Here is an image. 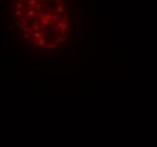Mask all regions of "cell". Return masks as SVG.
<instances>
[{
  "mask_svg": "<svg viewBox=\"0 0 157 147\" xmlns=\"http://www.w3.org/2000/svg\"><path fill=\"white\" fill-rule=\"evenodd\" d=\"M15 17L16 18H19V17H22L23 15H24V10L23 9H15Z\"/></svg>",
  "mask_w": 157,
  "mask_h": 147,
  "instance_id": "6da1fadb",
  "label": "cell"
}]
</instances>
